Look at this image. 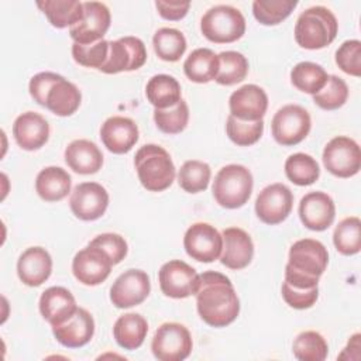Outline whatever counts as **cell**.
<instances>
[{"label":"cell","mask_w":361,"mask_h":361,"mask_svg":"<svg viewBox=\"0 0 361 361\" xmlns=\"http://www.w3.org/2000/svg\"><path fill=\"white\" fill-rule=\"evenodd\" d=\"M52 272V258L42 247H30L17 261V274L27 286L42 285Z\"/></svg>","instance_id":"d4e9b609"},{"label":"cell","mask_w":361,"mask_h":361,"mask_svg":"<svg viewBox=\"0 0 361 361\" xmlns=\"http://www.w3.org/2000/svg\"><path fill=\"white\" fill-rule=\"evenodd\" d=\"M152 44L158 58L166 62H176L186 51V38L185 35L171 27H162L157 30L152 37Z\"/></svg>","instance_id":"e575fe53"},{"label":"cell","mask_w":361,"mask_h":361,"mask_svg":"<svg viewBox=\"0 0 361 361\" xmlns=\"http://www.w3.org/2000/svg\"><path fill=\"white\" fill-rule=\"evenodd\" d=\"M69 206L79 220L93 221L104 214L109 206V193L97 182H83L75 186Z\"/></svg>","instance_id":"ac0fdd59"},{"label":"cell","mask_w":361,"mask_h":361,"mask_svg":"<svg viewBox=\"0 0 361 361\" xmlns=\"http://www.w3.org/2000/svg\"><path fill=\"white\" fill-rule=\"evenodd\" d=\"M327 262L329 252L320 241L302 238L292 244L286 265L303 275L319 279L326 271Z\"/></svg>","instance_id":"9a60e30c"},{"label":"cell","mask_w":361,"mask_h":361,"mask_svg":"<svg viewBox=\"0 0 361 361\" xmlns=\"http://www.w3.org/2000/svg\"><path fill=\"white\" fill-rule=\"evenodd\" d=\"M138 127L134 120L123 116L109 117L100 127L103 145L113 154H127L138 141Z\"/></svg>","instance_id":"7402d4cb"},{"label":"cell","mask_w":361,"mask_h":361,"mask_svg":"<svg viewBox=\"0 0 361 361\" xmlns=\"http://www.w3.org/2000/svg\"><path fill=\"white\" fill-rule=\"evenodd\" d=\"M336 63L351 76L361 75V42L358 39L344 41L336 51Z\"/></svg>","instance_id":"f6af8a7d"},{"label":"cell","mask_w":361,"mask_h":361,"mask_svg":"<svg viewBox=\"0 0 361 361\" xmlns=\"http://www.w3.org/2000/svg\"><path fill=\"white\" fill-rule=\"evenodd\" d=\"M285 173L292 183L298 186H309L319 179L320 168L312 155L296 152L286 158Z\"/></svg>","instance_id":"836d02e7"},{"label":"cell","mask_w":361,"mask_h":361,"mask_svg":"<svg viewBox=\"0 0 361 361\" xmlns=\"http://www.w3.org/2000/svg\"><path fill=\"white\" fill-rule=\"evenodd\" d=\"M210 166L199 159L186 161L178 172V183L188 193H199L206 190L210 182Z\"/></svg>","instance_id":"74e56055"},{"label":"cell","mask_w":361,"mask_h":361,"mask_svg":"<svg viewBox=\"0 0 361 361\" xmlns=\"http://www.w3.org/2000/svg\"><path fill=\"white\" fill-rule=\"evenodd\" d=\"M323 164L334 176H354L361 168L360 145L347 135H337L326 144L323 149Z\"/></svg>","instance_id":"9c48e42d"},{"label":"cell","mask_w":361,"mask_h":361,"mask_svg":"<svg viewBox=\"0 0 361 361\" xmlns=\"http://www.w3.org/2000/svg\"><path fill=\"white\" fill-rule=\"evenodd\" d=\"M293 195L283 183L265 186L255 200V213L258 219L269 226L282 223L290 213Z\"/></svg>","instance_id":"5bb4252c"},{"label":"cell","mask_w":361,"mask_h":361,"mask_svg":"<svg viewBox=\"0 0 361 361\" xmlns=\"http://www.w3.org/2000/svg\"><path fill=\"white\" fill-rule=\"evenodd\" d=\"M89 244L102 248L110 257L113 265L120 264L126 258L127 251H128L124 237H121L120 234H116V233L99 234Z\"/></svg>","instance_id":"bcb514c9"},{"label":"cell","mask_w":361,"mask_h":361,"mask_svg":"<svg viewBox=\"0 0 361 361\" xmlns=\"http://www.w3.org/2000/svg\"><path fill=\"white\" fill-rule=\"evenodd\" d=\"M37 6L56 28H71L83 18V3L78 0H44Z\"/></svg>","instance_id":"1f68e13d"},{"label":"cell","mask_w":361,"mask_h":361,"mask_svg":"<svg viewBox=\"0 0 361 361\" xmlns=\"http://www.w3.org/2000/svg\"><path fill=\"white\" fill-rule=\"evenodd\" d=\"M292 351L300 361H323L329 354V345L320 333L307 330L296 336Z\"/></svg>","instance_id":"f35d334b"},{"label":"cell","mask_w":361,"mask_h":361,"mask_svg":"<svg viewBox=\"0 0 361 361\" xmlns=\"http://www.w3.org/2000/svg\"><path fill=\"white\" fill-rule=\"evenodd\" d=\"M186 254L199 262H213L221 255L223 235L209 223L192 224L183 237Z\"/></svg>","instance_id":"7c38bea8"},{"label":"cell","mask_w":361,"mask_h":361,"mask_svg":"<svg viewBox=\"0 0 361 361\" xmlns=\"http://www.w3.org/2000/svg\"><path fill=\"white\" fill-rule=\"evenodd\" d=\"M195 295L200 319L212 327H226L240 313V300L231 281L217 271L199 275Z\"/></svg>","instance_id":"6da1fadb"},{"label":"cell","mask_w":361,"mask_h":361,"mask_svg":"<svg viewBox=\"0 0 361 361\" xmlns=\"http://www.w3.org/2000/svg\"><path fill=\"white\" fill-rule=\"evenodd\" d=\"M327 72L319 63L303 61L296 63L290 71V82L292 85L309 94H316L327 82Z\"/></svg>","instance_id":"d6a6232c"},{"label":"cell","mask_w":361,"mask_h":361,"mask_svg":"<svg viewBox=\"0 0 361 361\" xmlns=\"http://www.w3.org/2000/svg\"><path fill=\"white\" fill-rule=\"evenodd\" d=\"M296 6V0H255L252 14L264 25H276L288 18Z\"/></svg>","instance_id":"ab89813d"},{"label":"cell","mask_w":361,"mask_h":361,"mask_svg":"<svg viewBox=\"0 0 361 361\" xmlns=\"http://www.w3.org/2000/svg\"><path fill=\"white\" fill-rule=\"evenodd\" d=\"M148 333L147 320L138 313L120 316L113 327L116 343L124 350H137L142 345Z\"/></svg>","instance_id":"f1b7e54d"},{"label":"cell","mask_w":361,"mask_h":361,"mask_svg":"<svg viewBox=\"0 0 361 361\" xmlns=\"http://www.w3.org/2000/svg\"><path fill=\"white\" fill-rule=\"evenodd\" d=\"M221 235V264L230 269L245 268L254 257V244L250 234L240 227H228L223 230Z\"/></svg>","instance_id":"603a6c76"},{"label":"cell","mask_w":361,"mask_h":361,"mask_svg":"<svg viewBox=\"0 0 361 361\" xmlns=\"http://www.w3.org/2000/svg\"><path fill=\"white\" fill-rule=\"evenodd\" d=\"M312 127L310 114L299 104H286L272 117L271 130L275 141L285 147L302 142Z\"/></svg>","instance_id":"ba28073f"},{"label":"cell","mask_w":361,"mask_h":361,"mask_svg":"<svg viewBox=\"0 0 361 361\" xmlns=\"http://www.w3.org/2000/svg\"><path fill=\"white\" fill-rule=\"evenodd\" d=\"M254 180L248 168L238 164L223 166L213 180V197L226 209L244 206L252 192Z\"/></svg>","instance_id":"5b68a950"},{"label":"cell","mask_w":361,"mask_h":361,"mask_svg":"<svg viewBox=\"0 0 361 361\" xmlns=\"http://www.w3.org/2000/svg\"><path fill=\"white\" fill-rule=\"evenodd\" d=\"M230 114L244 121H258L267 113L268 96L265 90L254 83L234 90L228 99Z\"/></svg>","instance_id":"d6986e66"},{"label":"cell","mask_w":361,"mask_h":361,"mask_svg":"<svg viewBox=\"0 0 361 361\" xmlns=\"http://www.w3.org/2000/svg\"><path fill=\"white\" fill-rule=\"evenodd\" d=\"M336 250L343 255H354L361 250V221L351 216L343 219L333 233Z\"/></svg>","instance_id":"8d00e7d4"},{"label":"cell","mask_w":361,"mask_h":361,"mask_svg":"<svg viewBox=\"0 0 361 361\" xmlns=\"http://www.w3.org/2000/svg\"><path fill=\"white\" fill-rule=\"evenodd\" d=\"M158 281L165 296L183 299L196 293L199 286V274L185 261L171 259L161 267Z\"/></svg>","instance_id":"8fae6325"},{"label":"cell","mask_w":361,"mask_h":361,"mask_svg":"<svg viewBox=\"0 0 361 361\" xmlns=\"http://www.w3.org/2000/svg\"><path fill=\"white\" fill-rule=\"evenodd\" d=\"M111 267L110 257L102 248L90 244L76 252L72 261L75 278L87 286H96L104 282L111 272Z\"/></svg>","instance_id":"2e32d148"},{"label":"cell","mask_w":361,"mask_h":361,"mask_svg":"<svg viewBox=\"0 0 361 361\" xmlns=\"http://www.w3.org/2000/svg\"><path fill=\"white\" fill-rule=\"evenodd\" d=\"M71 175L61 166H47L35 179V190L45 202H59L71 192Z\"/></svg>","instance_id":"83f0119b"},{"label":"cell","mask_w":361,"mask_h":361,"mask_svg":"<svg viewBox=\"0 0 361 361\" xmlns=\"http://www.w3.org/2000/svg\"><path fill=\"white\" fill-rule=\"evenodd\" d=\"M193 341L189 330L175 322L161 324L151 341V350L159 361H182L192 353Z\"/></svg>","instance_id":"52a82bcc"},{"label":"cell","mask_w":361,"mask_h":361,"mask_svg":"<svg viewBox=\"0 0 361 361\" xmlns=\"http://www.w3.org/2000/svg\"><path fill=\"white\" fill-rule=\"evenodd\" d=\"M282 298L293 309H309L312 307L319 298V288L300 289L293 288L288 283H282Z\"/></svg>","instance_id":"7dc6e473"},{"label":"cell","mask_w":361,"mask_h":361,"mask_svg":"<svg viewBox=\"0 0 361 361\" xmlns=\"http://www.w3.org/2000/svg\"><path fill=\"white\" fill-rule=\"evenodd\" d=\"M141 185L149 192H162L175 180V165L169 152L157 144L142 145L134 157Z\"/></svg>","instance_id":"3957f363"},{"label":"cell","mask_w":361,"mask_h":361,"mask_svg":"<svg viewBox=\"0 0 361 361\" xmlns=\"http://www.w3.org/2000/svg\"><path fill=\"white\" fill-rule=\"evenodd\" d=\"M78 309L73 295L63 286H51L39 298L41 316L51 324L56 326L71 317Z\"/></svg>","instance_id":"484cf974"},{"label":"cell","mask_w":361,"mask_h":361,"mask_svg":"<svg viewBox=\"0 0 361 361\" xmlns=\"http://www.w3.org/2000/svg\"><path fill=\"white\" fill-rule=\"evenodd\" d=\"M336 16L323 6L306 8L296 20L295 41L305 49H322L330 45L337 35Z\"/></svg>","instance_id":"277c9868"},{"label":"cell","mask_w":361,"mask_h":361,"mask_svg":"<svg viewBox=\"0 0 361 361\" xmlns=\"http://www.w3.org/2000/svg\"><path fill=\"white\" fill-rule=\"evenodd\" d=\"M155 7L159 13V16L165 20L169 21H178L183 18L190 7L189 1H164V0H157Z\"/></svg>","instance_id":"c3c4849f"},{"label":"cell","mask_w":361,"mask_h":361,"mask_svg":"<svg viewBox=\"0 0 361 361\" xmlns=\"http://www.w3.org/2000/svg\"><path fill=\"white\" fill-rule=\"evenodd\" d=\"M147 61V49L144 42L137 37H121L109 41V55L104 65L99 69L103 73L113 75L123 71L140 69Z\"/></svg>","instance_id":"30bf717a"},{"label":"cell","mask_w":361,"mask_h":361,"mask_svg":"<svg viewBox=\"0 0 361 361\" xmlns=\"http://www.w3.org/2000/svg\"><path fill=\"white\" fill-rule=\"evenodd\" d=\"M154 121L157 127L165 134L182 133L189 121L188 103L183 99H180L175 106L169 109H155Z\"/></svg>","instance_id":"60d3db41"},{"label":"cell","mask_w":361,"mask_h":361,"mask_svg":"<svg viewBox=\"0 0 361 361\" xmlns=\"http://www.w3.org/2000/svg\"><path fill=\"white\" fill-rule=\"evenodd\" d=\"M299 217L305 227L313 231L329 228L336 217L333 199L324 192H309L299 203Z\"/></svg>","instance_id":"ffe728a7"},{"label":"cell","mask_w":361,"mask_h":361,"mask_svg":"<svg viewBox=\"0 0 361 361\" xmlns=\"http://www.w3.org/2000/svg\"><path fill=\"white\" fill-rule=\"evenodd\" d=\"M111 16L104 3L85 1L83 18L69 28V35L76 44L87 45L103 39L109 27Z\"/></svg>","instance_id":"4fadbf2b"},{"label":"cell","mask_w":361,"mask_h":361,"mask_svg":"<svg viewBox=\"0 0 361 361\" xmlns=\"http://www.w3.org/2000/svg\"><path fill=\"white\" fill-rule=\"evenodd\" d=\"M348 99V86L347 83L336 76L329 75L326 85L313 94V102L323 110H336L344 106Z\"/></svg>","instance_id":"b9f144b4"},{"label":"cell","mask_w":361,"mask_h":361,"mask_svg":"<svg viewBox=\"0 0 361 361\" xmlns=\"http://www.w3.org/2000/svg\"><path fill=\"white\" fill-rule=\"evenodd\" d=\"M13 135L18 147L25 151H35L47 144L49 124L39 113L25 111L14 120Z\"/></svg>","instance_id":"cb8c5ba5"},{"label":"cell","mask_w":361,"mask_h":361,"mask_svg":"<svg viewBox=\"0 0 361 361\" xmlns=\"http://www.w3.org/2000/svg\"><path fill=\"white\" fill-rule=\"evenodd\" d=\"M226 133L234 144L240 147H250L261 138L264 133V120L244 121L230 114L226 123Z\"/></svg>","instance_id":"7bdbcfd3"},{"label":"cell","mask_w":361,"mask_h":361,"mask_svg":"<svg viewBox=\"0 0 361 361\" xmlns=\"http://www.w3.org/2000/svg\"><path fill=\"white\" fill-rule=\"evenodd\" d=\"M183 72L195 83L214 80L219 72V55L209 48H197L183 62Z\"/></svg>","instance_id":"f546056e"},{"label":"cell","mask_w":361,"mask_h":361,"mask_svg":"<svg viewBox=\"0 0 361 361\" xmlns=\"http://www.w3.org/2000/svg\"><path fill=\"white\" fill-rule=\"evenodd\" d=\"M145 94L155 109H169L182 99V89L173 76L159 73L148 80Z\"/></svg>","instance_id":"4dcf8cb0"},{"label":"cell","mask_w":361,"mask_h":361,"mask_svg":"<svg viewBox=\"0 0 361 361\" xmlns=\"http://www.w3.org/2000/svg\"><path fill=\"white\" fill-rule=\"evenodd\" d=\"M65 162L76 173L92 175L103 165L100 148L89 140H75L65 149Z\"/></svg>","instance_id":"4316f807"},{"label":"cell","mask_w":361,"mask_h":361,"mask_svg":"<svg viewBox=\"0 0 361 361\" xmlns=\"http://www.w3.org/2000/svg\"><path fill=\"white\" fill-rule=\"evenodd\" d=\"M28 90L34 102L59 117L73 114L82 102L78 86L54 72H39L30 80Z\"/></svg>","instance_id":"7a4b0ae2"},{"label":"cell","mask_w":361,"mask_h":361,"mask_svg":"<svg viewBox=\"0 0 361 361\" xmlns=\"http://www.w3.org/2000/svg\"><path fill=\"white\" fill-rule=\"evenodd\" d=\"M52 333L58 343L68 348H79L87 344L94 334V320L92 314L78 307L65 322L52 326Z\"/></svg>","instance_id":"44dd1931"},{"label":"cell","mask_w":361,"mask_h":361,"mask_svg":"<svg viewBox=\"0 0 361 361\" xmlns=\"http://www.w3.org/2000/svg\"><path fill=\"white\" fill-rule=\"evenodd\" d=\"M202 34L214 44H230L240 39L245 32L243 13L227 4L210 7L200 20Z\"/></svg>","instance_id":"8992f818"},{"label":"cell","mask_w":361,"mask_h":361,"mask_svg":"<svg viewBox=\"0 0 361 361\" xmlns=\"http://www.w3.org/2000/svg\"><path fill=\"white\" fill-rule=\"evenodd\" d=\"M151 290L149 276L141 269H127L110 288V300L118 309H128L142 303Z\"/></svg>","instance_id":"e0dca14e"},{"label":"cell","mask_w":361,"mask_h":361,"mask_svg":"<svg viewBox=\"0 0 361 361\" xmlns=\"http://www.w3.org/2000/svg\"><path fill=\"white\" fill-rule=\"evenodd\" d=\"M109 55V41L100 39L93 44L82 45L73 42L72 45V56L75 62L86 68H96L100 69Z\"/></svg>","instance_id":"ee69618b"},{"label":"cell","mask_w":361,"mask_h":361,"mask_svg":"<svg viewBox=\"0 0 361 361\" xmlns=\"http://www.w3.org/2000/svg\"><path fill=\"white\" fill-rule=\"evenodd\" d=\"M248 73L247 58L237 51H223L219 54V72L216 82L223 86H231L245 79Z\"/></svg>","instance_id":"d590c367"}]
</instances>
